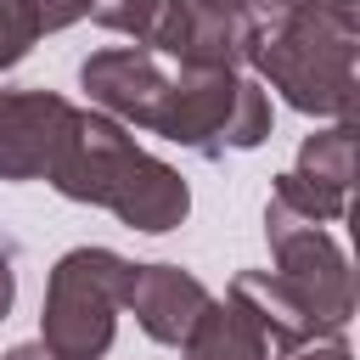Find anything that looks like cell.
Masks as SVG:
<instances>
[{
  "label": "cell",
  "instance_id": "6",
  "mask_svg": "<svg viewBox=\"0 0 360 360\" xmlns=\"http://www.w3.org/2000/svg\"><path fill=\"white\" fill-rule=\"evenodd\" d=\"M39 354H45V349H39V343H22V349H17V354H11V360H39Z\"/></svg>",
  "mask_w": 360,
  "mask_h": 360
},
{
  "label": "cell",
  "instance_id": "1",
  "mask_svg": "<svg viewBox=\"0 0 360 360\" xmlns=\"http://www.w3.org/2000/svg\"><path fill=\"white\" fill-rule=\"evenodd\" d=\"M129 292V264H118L112 253H68L56 264V281H51V309H45V338L68 354V360H84V354H101L107 338L90 326V315L112 332V298Z\"/></svg>",
  "mask_w": 360,
  "mask_h": 360
},
{
  "label": "cell",
  "instance_id": "4",
  "mask_svg": "<svg viewBox=\"0 0 360 360\" xmlns=\"http://www.w3.org/2000/svg\"><path fill=\"white\" fill-rule=\"evenodd\" d=\"M34 34H39V11L22 6V0H0V68L17 62Z\"/></svg>",
  "mask_w": 360,
  "mask_h": 360
},
{
  "label": "cell",
  "instance_id": "3",
  "mask_svg": "<svg viewBox=\"0 0 360 360\" xmlns=\"http://www.w3.org/2000/svg\"><path fill=\"white\" fill-rule=\"evenodd\" d=\"M28 101H34V96H0V118H6V129H17V118L28 112ZM62 112H68V107H62L56 96H45V107L34 112V124H39V135H6V141H0V169L22 180V158H17V141L28 146V163H34V169H45V158H51V146L62 141V135H51V129H45V118H51V124H62Z\"/></svg>",
  "mask_w": 360,
  "mask_h": 360
},
{
  "label": "cell",
  "instance_id": "2",
  "mask_svg": "<svg viewBox=\"0 0 360 360\" xmlns=\"http://www.w3.org/2000/svg\"><path fill=\"white\" fill-rule=\"evenodd\" d=\"M129 304L141 309V321H146L152 338L174 343V338H186V326L197 321V315H186V309H208V292H202L191 276H180L174 264H146V270H129Z\"/></svg>",
  "mask_w": 360,
  "mask_h": 360
},
{
  "label": "cell",
  "instance_id": "5",
  "mask_svg": "<svg viewBox=\"0 0 360 360\" xmlns=\"http://www.w3.org/2000/svg\"><path fill=\"white\" fill-rule=\"evenodd\" d=\"M11 309V264H6V253H0V315Z\"/></svg>",
  "mask_w": 360,
  "mask_h": 360
}]
</instances>
